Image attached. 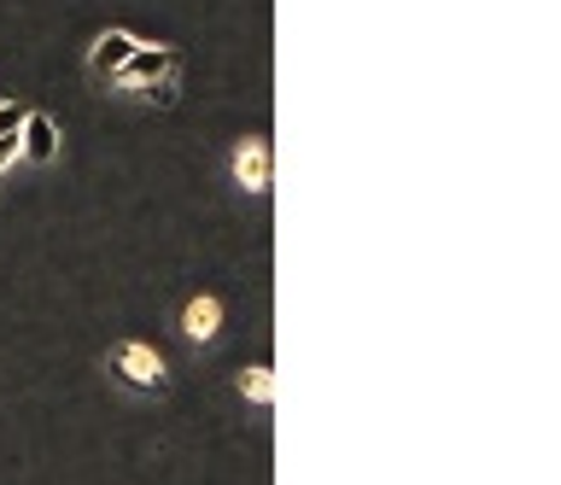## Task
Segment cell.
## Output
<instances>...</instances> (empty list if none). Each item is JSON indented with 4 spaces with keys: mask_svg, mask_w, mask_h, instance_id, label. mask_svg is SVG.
<instances>
[{
    "mask_svg": "<svg viewBox=\"0 0 561 485\" xmlns=\"http://www.w3.org/2000/svg\"><path fill=\"white\" fill-rule=\"evenodd\" d=\"M222 182H228V194H240V199H270V187H275V147H270V135H234V141L222 147Z\"/></svg>",
    "mask_w": 561,
    "mask_h": 485,
    "instance_id": "cell-4",
    "label": "cell"
},
{
    "mask_svg": "<svg viewBox=\"0 0 561 485\" xmlns=\"http://www.w3.org/2000/svg\"><path fill=\"white\" fill-rule=\"evenodd\" d=\"M100 374H105V386H112L117 397H129V404H164V397L175 392L170 357L140 334H112L105 339L100 345Z\"/></svg>",
    "mask_w": 561,
    "mask_h": 485,
    "instance_id": "cell-2",
    "label": "cell"
},
{
    "mask_svg": "<svg viewBox=\"0 0 561 485\" xmlns=\"http://www.w3.org/2000/svg\"><path fill=\"white\" fill-rule=\"evenodd\" d=\"M187 89V54L175 42H140L112 77L100 82L105 100L117 106H147V112H175Z\"/></svg>",
    "mask_w": 561,
    "mask_h": 485,
    "instance_id": "cell-1",
    "label": "cell"
},
{
    "mask_svg": "<svg viewBox=\"0 0 561 485\" xmlns=\"http://www.w3.org/2000/svg\"><path fill=\"white\" fill-rule=\"evenodd\" d=\"M59 159H65L59 117L42 112V106H30L24 112V129H18V170H59Z\"/></svg>",
    "mask_w": 561,
    "mask_h": 485,
    "instance_id": "cell-5",
    "label": "cell"
},
{
    "mask_svg": "<svg viewBox=\"0 0 561 485\" xmlns=\"http://www.w3.org/2000/svg\"><path fill=\"white\" fill-rule=\"evenodd\" d=\"M135 47H140V36H135L129 24H105L100 36H94V42L82 47V77H88V82H94V89H100V82L112 77L117 65H123V59L135 54Z\"/></svg>",
    "mask_w": 561,
    "mask_h": 485,
    "instance_id": "cell-6",
    "label": "cell"
},
{
    "mask_svg": "<svg viewBox=\"0 0 561 485\" xmlns=\"http://www.w3.org/2000/svg\"><path fill=\"white\" fill-rule=\"evenodd\" d=\"M24 112H30L24 94H0V194L18 176V129H24Z\"/></svg>",
    "mask_w": 561,
    "mask_h": 485,
    "instance_id": "cell-8",
    "label": "cell"
},
{
    "mask_svg": "<svg viewBox=\"0 0 561 485\" xmlns=\"http://www.w3.org/2000/svg\"><path fill=\"white\" fill-rule=\"evenodd\" d=\"M170 334H175V345H182L187 357H210L222 345V334H228V299L210 292V287H193L187 299L175 304Z\"/></svg>",
    "mask_w": 561,
    "mask_h": 485,
    "instance_id": "cell-3",
    "label": "cell"
},
{
    "mask_svg": "<svg viewBox=\"0 0 561 485\" xmlns=\"http://www.w3.org/2000/svg\"><path fill=\"white\" fill-rule=\"evenodd\" d=\"M228 386H234V397H240L252 415H270V409H275V369H270L263 357H257V362H240V369L228 374Z\"/></svg>",
    "mask_w": 561,
    "mask_h": 485,
    "instance_id": "cell-7",
    "label": "cell"
}]
</instances>
